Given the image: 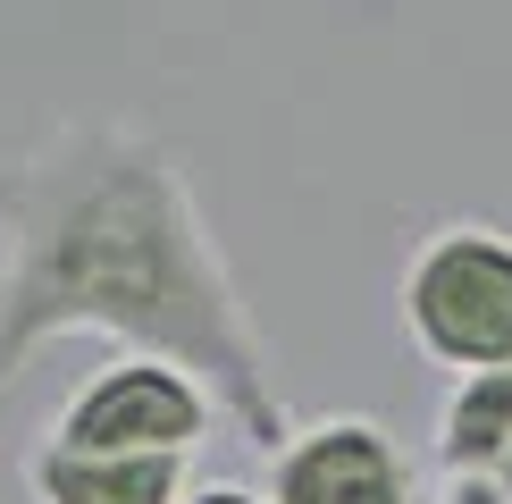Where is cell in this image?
Here are the masks:
<instances>
[{
	"instance_id": "277c9868",
	"label": "cell",
	"mask_w": 512,
	"mask_h": 504,
	"mask_svg": "<svg viewBox=\"0 0 512 504\" xmlns=\"http://www.w3.org/2000/svg\"><path fill=\"white\" fill-rule=\"evenodd\" d=\"M269 504H420L412 462L370 412L303 420L269 454Z\"/></svg>"
},
{
	"instance_id": "ba28073f",
	"label": "cell",
	"mask_w": 512,
	"mask_h": 504,
	"mask_svg": "<svg viewBox=\"0 0 512 504\" xmlns=\"http://www.w3.org/2000/svg\"><path fill=\"white\" fill-rule=\"evenodd\" d=\"M185 504H269V496H252V488H236V479H219V488H194Z\"/></svg>"
},
{
	"instance_id": "7a4b0ae2",
	"label": "cell",
	"mask_w": 512,
	"mask_h": 504,
	"mask_svg": "<svg viewBox=\"0 0 512 504\" xmlns=\"http://www.w3.org/2000/svg\"><path fill=\"white\" fill-rule=\"evenodd\" d=\"M403 336L437 370H512V236L454 219L403 261Z\"/></svg>"
},
{
	"instance_id": "52a82bcc",
	"label": "cell",
	"mask_w": 512,
	"mask_h": 504,
	"mask_svg": "<svg viewBox=\"0 0 512 504\" xmlns=\"http://www.w3.org/2000/svg\"><path fill=\"white\" fill-rule=\"evenodd\" d=\"M437 504H512V496L496 488V479H445V488H437Z\"/></svg>"
},
{
	"instance_id": "9c48e42d",
	"label": "cell",
	"mask_w": 512,
	"mask_h": 504,
	"mask_svg": "<svg viewBox=\"0 0 512 504\" xmlns=\"http://www.w3.org/2000/svg\"><path fill=\"white\" fill-rule=\"evenodd\" d=\"M496 488H504V496H512V454H504V462H496Z\"/></svg>"
},
{
	"instance_id": "3957f363",
	"label": "cell",
	"mask_w": 512,
	"mask_h": 504,
	"mask_svg": "<svg viewBox=\"0 0 512 504\" xmlns=\"http://www.w3.org/2000/svg\"><path fill=\"white\" fill-rule=\"evenodd\" d=\"M210 420H219V404L185 370L118 353V362H101L51 412V437L42 446H59V454H177L185 462L210 437Z\"/></svg>"
},
{
	"instance_id": "8992f818",
	"label": "cell",
	"mask_w": 512,
	"mask_h": 504,
	"mask_svg": "<svg viewBox=\"0 0 512 504\" xmlns=\"http://www.w3.org/2000/svg\"><path fill=\"white\" fill-rule=\"evenodd\" d=\"M512 454V370L454 378L437 412V462L445 479H496V462Z\"/></svg>"
},
{
	"instance_id": "5b68a950",
	"label": "cell",
	"mask_w": 512,
	"mask_h": 504,
	"mask_svg": "<svg viewBox=\"0 0 512 504\" xmlns=\"http://www.w3.org/2000/svg\"><path fill=\"white\" fill-rule=\"evenodd\" d=\"M34 504H185L194 479H185L177 454H59L34 446L17 462Z\"/></svg>"
},
{
	"instance_id": "6da1fadb",
	"label": "cell",
	"mask_w": 512,
	"mask_h": 504,
	"mask_svg": "<svg viewBox=\"0 0 512 504\" xmlns=\"http://www.w3.org/2000/svg\"><path fill=\"white\" fill-rule=\"evenodd\" d=\"M59 336L185 370L261 454L294 437L194 177L126 118H68L0 177V387Z\"/></svg>"
}]
</instances>
